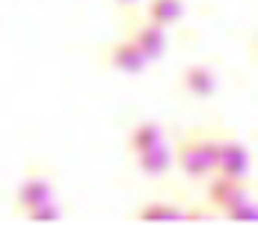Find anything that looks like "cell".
<instances>
[{"instance_id":"6da1fadb","label":"cell","mask_w":258,"mask_h":225,"mask_svg":"<svg viewBox=\"0 0 258 225\" xmlns=\"http://www.w3.org/2000/svg\"><path fill=\"white\" fill-rule=\"evenodd\" d=\"M217 154H220V133L190 130L175 145V163L187 178L202 181V178L217 172Z\"/></svg>"},{"instance_id":"7a4b0ae2","label":"cell","mask_w":258,"mask_h":225,"mask_svg":"<svg viewBox=\"0 0 258 225\" xmlns=\"http://www.w3.org/2000/svg\"><path fill=\"white\" fill-rule=\"evenodd\" d=\"M246 172H249V151H246V145L237 142L234 136H220V154H217V172L214 175L246 181Z\"/></svg>"},{"instance_id":"3957f363","label":"cell","mask_w":258,"mask_h":225,"mask_svg":"<svg viewBox=\"0 0 258 225\" xmlns=\"http://www.w3.org/2000/svg\"><path fill=\"white\" fill-rule=\"evenodd\" d=\"M246 199H249V190H246L243 181H234V178H226V175H217L208 181V201L220 213L243 204Z\"/></svg>"},{"instance_id":"277c9868","label":"cell","mask_w":258,"mask_h":225,"mask_svg":"<svg viewBox=\"0 0 258 225\" xmlns=\"http://www.w3.org/2000/svg\"><path fill=\"white\" fill-rule=\"evenodd\" d=\"M104 62H107L113 71H122V74H140V71H146L149 56L137 48L131 39H119V42H113L110 48L104 50Z\"/></svg>"},{"instance_id":"5b68a950","label":"cell","mask_w":258,"mask_h":225,"mask_svg":"<svg viewBox=\"0 0 258 225\" xmlns=\"http://www.w3.org/2000/svg\"><path fill=\"white\" fill-rule=\"evenodd\" d=\"M51 199H53V184L48 178V172H30L21 181L18 193H15V210L27 213L30 207H36L42 201H51Z\"/></svg>"},{"instance_id":"8992f818","label":"cell","mask_w":258,"mask_h":225,"mask_svg":"<svg viewBox=\"0 0 258 225\" xmlns=\"http://www.w3.org/2000/svg\"><path fill=\"white\" fill-rule=\"evenodd\" d=\"M128 39L143 50V53L149 56V62H152V59H160L163 50H166V27H160V24H155V21L146 18V21L131 24Z\"/></svg>"},{"instance_id":"52a82bcc","label":"cell","mask_w":258,"mask_h":225,"mask_svg":"<svg viewBox=\"0 0 258 225\" xmlns=\"http://www.w3.org/2000/svg\"><path fill=\"white\" fill-rule=\"evenodd\" d=\"M134 163H137V169L146 178H160V175H166L169 166H172V148L166 142H157L152 148L134 154Z\"/></svg>"},{"instance_id":"ba28073f","label":"cell","mask_w":258,"mask_h":225,"mask_svg":"<svg viewBox=\"0 0 258 225\" xmlns=\"http://www.w3.org/2000/svg\"><path fill=\"white\" fill-rule=\"evenodd\" d=\"M181 89L193 98H211L217 92V74L208 65H190L181 71Z\"/></svg>"},{"instance_id":"9c48e42d","label":"cell","mask_w":258,"mask_h":225,"mask_svg":"<svg viewBox=\"0 0 258 225\" xmlns=\"http://www.w3.org/2000/svg\"><path fill=\"white\" fill-rule=\"evenodd\" d=\"M181 15H184V3L181 0H149V6H146V18L160 27L178 24Z\"/></svg>"},{"instance_id":"30bf717a","label":"cell","mask_w":258,"mask_h":225,"mask_svg":"<svg viewBox=\"0 0 258 225\" xmlns=\"http://www.w3.org/2000/svg\"><path fill=\"white\" fill-rule=\"evenodd\" d=\"M157 142H163V127L157 125V122H140L128 136V151H131V157H134V154L152 148Z\"/></svg>"},{"instance_id":"8fae6325","label":"cell","mask_w":258,"mask_h":225,"mask_svg":"<svg viewBox=\"0 0 258 225\" xmlns=\"http://www.w3.org/2000/svg\"><path fill=\"white\" fill-rule=\"evenodd\" d=\"M184 210L181 207H172V204H143L137 210V219H181Z\"/></svg>"},{"instance_id":"7c38bea8","label":"cell","mask_w":258,"mask_h":225,"mask_svg":"<svg viewBox=\"0 0 258 225\" xmlns=\"http://www.w3.org/2000/svg\"><path fill=\"white\" fill-rule=\"evenodd\" d=\"M27 219H36V222H53V219H59V207L51 201H42V204H36V207H30L24 213Z\"/></svg>"},{"instance_id":"4fadbf2b","label":"cell","mask_w":258,"mask_h":225,"mask_svg":"<svg viewBox=\"0 0 258 225\" xmlns=\"http://www.w3.org/2000/svg\"><path fill=\"white\" fill-rule=\"evenodd\" d=\"M184 216L187 219H211L214 216V207H190V210H184Z\"/></svg>"},{"instance_id":"5bb4252c","label":"cell","mask_w":258,"mask_h":225,"mask_svg":"<svg viewBox=\"0 0 258 225\" xmlns=\"http://www.w3.org/2000/svg\"><path fill=\"white\" fill-rule=\"evenodd\" d=\"M119 3H137V0H119Z\"/></svg>"},{"instance_id":"9a60e30c","label":"cell","mask_w":258,"mask_h":225,"mask_svg":"<svg viewBox=\"0 0 258 225\" xmlns=\"http://www.w3.org/2000/svg\"><path fill=\"white\" fill-rule=\"evenodd\" d=\"M255 53H258V39H255Z\"/></svg>"}]
</instances>
